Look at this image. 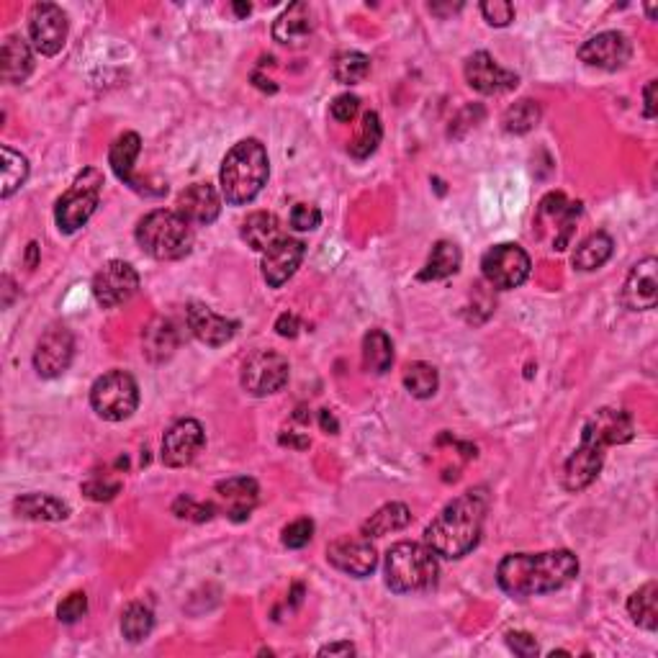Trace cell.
Returning <instances> with one entry per match:
<instances>
[{
  "mask_svg": "<svg viewBox=\"0 0 658 658\" xmlns=\"http://www.w3.org/2000/svg\"><path fill=\"white\" fill-rule=\"evenodd\" d=\"M579 574V558L571 551L512 553L497 569L499 587L512 597H533L563 589Z\"/></svg>",
  "mask_w": 658,
  "mask_h": 658,
  "instance_id": "obj_1",
  "label": "cell"
},
{
  "mask_svg": "<svg viewBox=\"0 0 658 658\" xmlns=\"http://www.w3.org/2000/svg\"><path fill=\"white\" fill-rule=\"evenodd\" d=\"M484 491H466L453 499L425 530V545L435 556L463 558L479 545L486 515Z\"/></svg>",
  "mask_w": 658,
  "mask_h": 658,
  "instance_id": "obj_2",
  "label": "cell"
},
{
  "mask_svg": "<svg viewBox=\"0 0 658 658\" xmlns=\"http://www.w3.org/2000/svg\"><path fill=\"white\" fill-rule=\"evenodd\" d=\"M268 175L270 162L263 144L258 139H242L227 152L219 170L224 201L232 206L250 204L268 183Z\"/></svg>",
  "mask_w": 658,
  "mask_h": 658,
  "instance_id": "obj_3",
  "label": "cell"
},
{
  "mask_svg": "<svg viewBox=\"0 0 658 658\" xmlns=\"http://www.w3.org/2000/svg\"><path fill=\"white\" fill-rule=\"evenodd\" d=\"M386 587L396 594H417V592H430L437 584V566L435 553L427 545L401 543L391 545L386 553Z\"/></svg>",
  "mask_w": 658,
  "mask_h": 658,
  "instance_id": "obj_4",
  "label": "cell"
},
{
  "mask_svg": "<svg viewBox=\"0 0 658 658\" xmlns=\"http://www.w3.org/2000/svg\"><path fill=\"white\" fill-rule=\"evenodd\" d=\"M137 245L155 260L186 258L193 247V224L178 211H150L137 224Z\"/></svg>",
  "mask_w": 658,
  "mask_h": 658,
  "instance_id": "obj_5",
  "label": "cell"
},
{
  "mask_svg": "<svg viewBox=\"0 0 658 658\" xmlns=\"http://www.w3.org/2000/svg\"><path fill=\"white\" fill-rule=\"evenodd\" d=\"M103 191V175L96 168H85L78 178L72 180V186L67 188L65 196H60L57 206H54V222L60 227V232L72 234L85 227L90 216L96 214L98 201H101Z\"/></svg>",
  "mask_w": 658,
  "mask_h": 658,
  "instance_id": "obj_6",
  "label": "cell"
},
{
  "mask_svg": "<svg viewBox=\"0 0 658 658\" xmlns=\"http://www.w3.org/2000/svg\"><path fill=\"white\" fill-rule=\"evenodd\" d=\"M90 407L106 422H124L139 407V386L126 371H108L90 389Z\"/></svg>",
  "mask_w": 658,
  "mask_h": 658,
  "instance_id": "obj_7",
  "label": "cell"
},
{
  "mask_svg": "<svg viewBox=\"0 0 658 658\" xmlns=\"http://www.w3.org/2000/svg\"><path fill=\"white\" fill-rule=\"evenodd\" d=\"M530 255L522 250L520 245H512V242H504V245L491 247L481 258V273H484L486 281L491 283L499 291H509V288H517L527 281L530 276Z\"/></svg>",
  "mask_w": 658,
  "mask_h": 658,
  "instance_id": "obj_8",
  "label": "cell"
},
{
  "mask_svg": "<svg viewBox=\"0 0 658 658\" xmlns=\"http://www.w3.org/2000/svg\"><path fill=\"white\" fill-rule=\"evenodd\" d=\"M288 373H291V365L281 353L260 350V353L250 355L242 365V389L252 396L278 394L288 383Z\"/></svg>",
  "mask_w": 658,
  "mask_h": 658,
  "instance_id": "obj_9",
  "label": "cell"
},
{
  "mask_svg": "<svg viewBox=\"0 0 658 658\" xmlns=\"http://www.w3.org/2000/svg\"><path fill=\"white\" fill-rule=\"evenodd\" d=\"M139 273L124 260H108L93 278V296L103 309L124 306L137 296Z\"/></svg>",
  "mask_w": 658,
  "mask_h": 658,
  "instance_id": "obj_10",
  "label": "cell"
},
{
  "mask_svg": "<svg viewBox=\"0 0 658 658\" xmlns=\"http://www.w3.org/2000/svg\"><path fill=\"white\" fill-rule=\"evenodd\" d=\"M72 355H75V337L65 324H52V327L39 337L34 350V368L42 378H57L70 368Z\"/></svg>",
  "mask_w": 658,
  "mask_h": 658,
  "instance_id": "obj_11",
  "label": "cell"
},
{
  "mask_svg": "<svg viewBox=\"0 0 658 658\" xmlns=\"http://www.w3.org/2000/svg\"><path fill=\"white\" fill-rule=\"evenodd\" d=\"M327 561L340 569L342 574H350L355 579L373 574L378 566V553L373 548L371 538L365 535H342L327 545Z\"/></svg>",
  "mask_w": 658,
  "mask_h": 658,
  "instance_id": "obj_12",
  "label": "cell"
},
{
  "mask_svg": "<svg viewBox=\"0 0 658 658\" xmlns=\"http://www.w3.org/2000/svg\"><path fill=\"white\" fill-rule=\"evenodd\" d=\"M31 44L44 57H54L67 42V16L54 3H36L29 16Z\"/></svg>",
  "mask_w": 658,
  "mask_h": 658,
  "instance_id": "obj_13",
  "label": "cell"
},
{
  "mask_svg": "<svg viewBox=\"0 0 658 658\" xmlns=\"http://www.w3.org/2000/svg\"><path fill=\"white\" fill-rule=\"evenodd\" d=\"M206 445V432L196 419H180L162 437V463L168 468L191 466Z\"/></svg>",
  "mask_w": 658,
  "mask_h": 658,
  "instance_id": "obj_14",
  "label": "cell"
},
{
  "mask_svg": "<svg viewBox=\"0 0 658 658\" xmlns=\"http://www.w3.org/2000/svg\"><path fill=\"white\" fill-rule=\"evenodd\" d=\"M630 54H633V44L620 31H602L579 47V60L599 70H620L628 65Z\"/></svg>",
  "mask_w": 658,
  "mask_h": 658,
  "instance_id": "obj_15",
  "label": "cell"
},
{
  "mask_svg": "<svg viewBox=\"0 0 658 658\" xmlns=\"http://www.w3.org/2000/svg\"><path fill=\"white\" fill-rule=\"evenodd\" d=\"M635 435L633 417L623 409H612L605 407L594 412L587 419V425L581 430L584 440H592V443L602 445V448H612V445H625L630 443Z\"/></svg>",
  "mask_w": 658,
  "mask_h": 658,
  "instance_id": "obj_16",
  "label": "cell"
},
{
  "mask_svg": "<svg viewBox=\"0 0 658 658\" xmlns=\"http://www.w3.org/2000/svg\"><path fill=\"white\" fill-rule=\"evenodd\" d=\"M466 83L484 96H499V93L515 90L520 78L515 72L499 67L489 52H476L466 60Z\"/></svg>",
  "mask_w": 658,
  "mask_h": 658,
  "instance_id": "obj_17",
  "label": "cell"
},
{
  "mask_svg": "<svg viewBox=\"0 0 658 658\" xmlns=\"http://www.w3.org/2000/svg\"><path fill=\"white\" fill-rule=\"evenodd\" d=\"M602 463H605V448L592 440H584L581 437V445L574 450L569 461L563 463L561 473V484L566 491H581L587 486L594 484V479L602 471Z\"/></svg>",
  "mask_w": 658,
  "mask_h": 658,
  "instance_id": "obj_18",
  "label": "cell"
},
{
  "mask_svg": "<svg viewBox=\"0 0 658 658\" xmlns=\"http://www.w3.org/2000/svg\"><path fill=\"white\" fill-rule=\"evenodd\" d=\"M304 242L294 240V237H281L276 245H270L263 252V278L270 288H281L288 278L299 270L301 260H304Z\"/></svg>",
  "mask_w": 658,
  "mask_h": 658,
  "instance_id": "obj_19",
  "label": "cell"
},
{
  "mask_svg": "<svg viewBox=\"0 0 658 658\" xmlns=\"http://www.w3.org/2000/svg\"><path fill=\"white\" fill-rule=\"evenodd\" d=\"M623 304L630 312H648L658 304V260L646 258L625 278L623 286Z\"/></svg>",
  "mask_w": 658,
  "mask_h": 658,
  "instance_id": "obj_20",
  "label": "cell"
},
{
  "mask_svg": "<svg viewBox=\"0 0 658 658\" xmlns=\"http://www.w3.org/2000/svg\"><path fill=\"white\" fill-rule=\"evenodd\" d=\"M186 322L188 327H191L193 337L209 347L227 345V342L234 337V332H237V327H240L237 322L222 317V314H216L214 309H209L206 304H198V301L188 304Z\"/></svg>",
  "mask_w": 658,
  "mask_h": 658,
  "instance_id": "obj_21",
  "label": "cell"
},
{
  "mask_svg": "<svg viewBox=\"0 0 658 658\" xmlns=\"http://www.w3.org/2000/svg\"><path fill=\"white\" fill-rule=\"evenodd\" d=\"M258 481L250 476H232L227 481L216 484V499L222 504V512H227L229 520L242 522L258 507Z\"/></svg>",
  "mask_w": 658,
  "mask_h": 658,
  "instance_id": "obj_22",
  "label": "cell"
},
{
  "mask_svg": "<svg viewBox=\"0 0 658 658\" xmlns=\"http://www.w3.org/2000/svg\"><path fill=\"white\" fill-rule=\"evenodd\" d=\"M175 211H178L186 222L206 227V224L216 222V216L222 211V198H219V193H216L214 186H209V183H193L186 191H180L178 209Z\"/></svg>",
  "mask_w": 658,
  "mask_h": 658,
  "instance_id": "obj_23",
  "label": "cell"
},
{
  "mask_svg": "<svg viewBox=\"0 0 658 658\" xmlns=\"http://www.w3.org/2000/svg\"><path fill=\"white\" fill-rule=\"evenodd\" d=\"M314 31V11L309 3H291L273 24V39L286 47H299Z\"/></svg>",
  "mask_w": 658,
  "mask_h": 658,
  "instance_id": "obj_24",
  "label": "cell"
},
{
  "mask_svg": "<svg viewBox=\"0 0 658 658\" xmlns=\"http://www.w3.org/2000/svg\"><path fill=\"white\" fill-rule=\"evenodd\" d=\"M34 70V54H31L29 42L24 36L11 34L3 42V52H0V72H3V80L11 85L24 83L26 78Z\"/></svg>",
  "mask_w": 658,
  "mask_h": 658,
  "instance_id": "obj_25",
  "label": "cell"
},
{
  "mask_svg": "<svg viewBox=\"0 0 658 658\" xmlns=\"http://www.w3.org/2000/svg\"><path fill=\"white\" fill-rule=\"evenodd\" d=\"M139 152H142V139H139V134L126 132V134H121V137L114 139V144H111V152H108V162H111V168H114L116 178L124 180L126 186H132V188H137V191H142L139 180L134 178V162H137Z\"/></svg>",
  "mask_w": 658,
  "mask_h": 658,
  "instance_id": "obj_26",
  "label": "cell"
},
{
  "mask_svg": "<svg viewBox=\"0 0 658 658\" xmlns=\"http://www.w3.org/2000/svg\"><path fill=\"white\" fill-rule=\"evenodd\" d=\"M144 342V355L152 360V363H162V360H168L170 355L178 350V329L170 319L157 317L147 324L142 335Z\"/></svg>",
  "mask_w": 658,
  "mask_h": 658,
  "instance_id": "obj_27",
  "label": "cell"
},
{
  "mask_svg": "<svg viewBox=\"0 0 658 658\" xmlns=\"http://www.w3.org/2000/svg\"><path fill=\"white\" fill-rule=\"evenodd\" d=\"M13 509L18 517L42 522H60L70 515V507L52 494H24L13 502Z\"/></svg>",
  "mask_w": 658,
  "mask_h": 658,
  "instance_id": "obj_28",
  "label": "cell"
},
{
  "mask_svg": "<svg viewBox=\"0 0 658 658\" xmlns=\"http://www.w3.org/2000/svg\"><path fill=\"white\" fill-rule=\"evenodd\" d=\"M283 237L281 222L276 214L270 211H255L242 222V240L252 247V250L265 252L270 245H276Z\"/></svg>",
  "mask_w": 658,
  "mask_h": 658,
  "instance_id": "obj_29",
  "label": "cell"
},
{
  "mask_svg": "<svg viewBox=\"0 0 658 658\" xmlns=\"http://www.w3.org/2000/svg\"><path fill=\"white\" fill-rule=\"evenodd\" d=\"M409 522H412V512H409L407 504L401 502L383 504L376 515H371V520L363 522L360 535H365V538H383V535L404 530Z\"/></svg>",
  "mask_w": 658,
  "mask_h": 658,
  "instance_id": "obj_30",
  "label": "cell"
},
{
  "mask_svg": "<svg viewBox=\"0 0 658 658\" xmlns=\"http://www.w3.org/2000/svg\"><path fill=\"white\" fill-rule=\"evenodd\" d=\"M461 263H463V255L461 250H458V245H453V242L448 240L435 242L425 268L419 270V281H443V278L458 273V270H461Z\"/></svg>",
  "mask_w": 658,
  "mask_h": 658,
  "instance_id": "obj_31",
  "label": "cell"
},
{
  "mask_svg": "<svg viewBox=\"0 0 658 658\" xmlns=\"http://www.w3.org/2000/svg\"><path fill=\"white\" fill-rule=\"evenodd\" d=\"M612 252H615V242H612L610 234L594 232V234H589L587 240L581 242L579 247H576L571 263H574L576 270H584V273H589V270L602 268V265L612 258Z\"/></svg>",
  "mask_w": 658,
  "mask_h": 658,
  "instance_id": "obj_32",
  "label": "cell"
},
{
  "mask_svg": "<svg viewBox=\"0 0 658 658\" xmlns=\"http://www.w3.org/2000/svg\"><path fill=\"white\" fill-rule=\"evenodd\" d=\"M391 363H394V342L381 329H371L363 340V368L368 373L383 376Z\"/></svg>",
  "mask_w": 658,
  "mask_h": 658,
  "instance_id": "obj_33",
  "label": "cell"
},
{
  "mask_svg": "<svg viewBox=\"0 0 658 658\" xmlns=\"http://www.w3.org/2000/svg\"><path fill=\"white\" fill-rule=\"evenodd\" d=\"M628 612L633 617L635 625H641L643 630H656L658 628V584L648 581L638 592L630 594L628 599Z\"/></svg>",
  "mask_w": 658,
  "mask_h": 658,
  "instance_id": "obj_34",
  "label": "cell"
},
{
  "mask_svg": "<svg viewBox=\"0 0 658 658\" xmlns=\"http://www.w3.org/2000/svg\"><path fill=\"white\" fill-rule=\"evenodd\" d=\"M152 628H155V615H152L150 607L142 605V602H132V605L124 610V615H121V635H124L129 643L144 641V638L152 633Z\"/></svg>",
  "mask_w": 658,
  "mask_h": 658,
  "instance_id": "obj_35",
  "label": "cell"
},
{
  "mask_svg": "<svg viewBox=\"0 0 658 658\" xmlns=\"http://www.w3.org/2000/svg\"><path fill=\"white\" fill-rule=\"evenodd\" d=\"M383 137V126H381V116L376 111H368L360 121V129L355 134V139L350 142V155L355 160H365V157H371L373 152L378 150V144H381Z\"/></svg>",
  "mask_w": 658,
  "mask_h": 658,
  "instance_id": "obj_36",
  "label": "cell"
},
{
  "mask_svg": "<svg viewBox=\"0 0 658 658\" xmlns=\"http://www.w3.org/2000/svg\"><path fill=\"white\" fill-rule=\"evenodd\" d=\"M540 121V106L533 98H522L515 106H509L502 116V126L507 134H527Z\"/></svg>",
  "mask_w": 658,
  "mask_h": 658,
  "instance_id": "obj_37",
  "label": "cell"
},
{
  "mask_svg": "<svg viewBox=\"0 0 658 658\" xmlns=\"http://www.w3.org/2000/svg\"><path fill=\"white\" fill-rule=\"evenodd\" d=\"M437 383H440V378H437L435 365L422 363V360L407 365V371H404V386H407L409 394L417 396V399H430V396H435Z\"/></svg>",
  "mask_w": 658,
  "mask_h": 658,
  "instance_id": "obj_38",
  "label": "cell"
},
{
  "mask_svg": "<svg viewBox=\"0 0 658 658\" xmlns=\"http://www.w3.org/2000/svg\"><path fill=\"white\" fill-rule=\"evenodd\" d=\"M371 75V57L363 52H345L335 60V80L342 85H358Z\"/></svg>",
  "mask_w": 658,
  "mask_h": 658,
  "instance_id": "obj_39",
  "label": "cell"
},
{
  "mask_svg": "<svg viewBox=\"0 0 658 658\" xmlns=\"http://www.w3.org/2000/svg\"><path fill=\"white\" fill-rule=\"evenodd\" d=\"M0 155H3V191L0 193H3V198H8L29 178V160L11 147H3Z\"/></svg>",
  "mask_w": 658,
  "mask_h": 658,
  "instance_id": "obj_40",
  "label": "cell"
},
{
  "mask_svg": "<svg viewBox=\"0 0 658 658\" xmlns=\"http://www.w3.org/2000/svg\"><path fill=\"white\" fill-rule=\"evenodd\" d=\"M216 512L214 504H198L196 499L191 497H178L173 504V515L180 517V520H193V522H206L211 520Z\"/></svg>",
  "mask_w": 658,
  "mask_h": 658,
  "instance_id": "obj_41",
  "label": "cell"
},
{
  "mask_svg": "<svg viewBox=\"0 0 658 658\" xmlns=\"http://www.w3.org/2000/svg\"><path fill=\"white\" fill-rule=\"evenodd\" d=\"M481 13H484L486 24L497 26V29L515 21V6L507 0H486V3H481Z\"/></svg>",
  "mask_w": 658,
  "mask_h": 658,
  "instance_id": "obj_42",
  "label": "cell"
},
{
  "mask_svg": "<svg viewBox=\"0 0 658 658\" xmlns=\"http://www.w3.org/2000/svg\"><path fill=\"white\" fill-rule=\"evenodd\" d=\"M314 538V522L306 520V517H301V520L291 522V525L283 527V545L286 548H304V545H309V540Z\"/></svg>",
  "mask_w": 658,
  "mask_h": 658,
  "instance_id": "obj_43",
  "label": "cell"
},
{
  "mask_svg": "<svg viewBox=\"0 0 658 658\" xmlns=\"http://www.w3.org/2000/svg\"><path fill=\"white\" fill-rule=\"evenodd\" d=\"M88 610V597L85 592H72L70 597L62 599V605L57 607V617H60V623H78L80 617L85 615Z\"/></svg>",
  "mask_w": 658,
  "mask_h": 658,
  "instance_id": "obj_44",
  "label": "cell"
},
{
  "mask_svg": "<svg viewBox=\"0 0 658 658\" xmlns=\"http://www.w3.org/2000/svg\"><path fill=\"white\" fill-rule=\"evenodd\" d=\"M322 224V211L312 204H296L291 211V227L299 232H314Z\"/></svg>",
  "mask_w": 658,
  "mask_h": 658,
  "instance_id": "obj_45",
  "label": "cell"
},
{
  "mask_svg": "<svg viewBox=\"0 0 658 658\" xmlns=\"http://www.w3.org/2000/svg\"><path fill=\"white\" fill-rule=\"evenodd\" d=\"M329 111H332V119L335 121H340V124H350L360 111V98L350 96V93H342V96H337L335 101H332Z\"/></svg>",
  "mask_w": 658,
  "mask_h": 658,
  "instance_id": "obj_46",
  "label": "cell"
},
{
  "mask_svg": "<svg viewBox=\"0 0 658 658\" xmlns=\"http://www.w3.org/2000/svg\"><path fill=\"white\" fill-rule=\"evenodd\" d=\"M507 646L522 658H533L538 656V641H535L530 633H522V630H515V633H507Z\"/></svg>",
  "mask_w": 658,
  "mask_h": 658,
  "instance_id": "obj_47",
  "label": "cell"
},
{
  "mask_svg": "<svg viewBox=\"0 0 658 658\" xmlns=\"http://www.w3.org/2000/svg\"><path fill=\"white\" fill-rule=\"evenodd\" d=\"M121 484L119 481H101L93 479L88 484H83V491L88 494L90 499H96V502H108V499H114L119 494Z\"/></svg>",
  "mask_w": 658,
  "mask_h": 658,
  "instance_id": "obj_48",
  "label": "cell"
},
{
  "mask_svg": "<svg viewBox=\"0 0 658 658\" xmlns=\"http://www.w3.org/2000/svg\"><path fill=\"white\" fill-rule=\"evenodd\" d=\"M299 317H296V314H281V317H278V322H276V329H278V335L281 337H296L299 335Z\"/></svg>",
  "mask_w": 658,
  "mask_h": 658,
  "instance_id": "obj_49",
  "label": "cell"
},
{
  "mask_svg": "<svg viewBox=\"0 0 658 658\" xmlns=\"http://www.w3.org/2000/svg\"><path fill=\"white\" fill-rule=\"evenodd\" d=\"M319 656H355V646L347 641L329 643V646L319 648Z\"/></svg>",
  "mask_w": 658,
  "mask_h": 658,
  "instance_id": "obj_50",
  "label": "cell"
},
{
  "mask_svg": "<svg viewBox=\"0 0 658 658\" xmlns=\"http://www.w3.org/2000/svg\"><path fill=\"white\" fill-rule=\"evenodd\" d=\"M656 88L658 83L656 80H651V83L646 85V90H643V98H646V119H653V116H656Z\"/></svg>",
  "mask_w": 658,
  "mask_h": 658,
  "instance_id": "obj_51",
  "label": "cell"
},
{
  "mask_svg": "<svg viewBox=\"0 0 658 658\" xmlns=\"http://www.w3.org/2000/svg\"><path fill=\"white\" fill-rule=\"evenodd\" d=\"M281 443L283 445H294V448H299V450H304V448H309V440H306V437H301V440H299V437H294V435H283L281 437Z\"/></svg>",
  "mask_w": 658,
  "mask_h": 658,
  "instance_id": "obj_52",
  "label": "cell"
},
{
  "mask_svg": "<svg viewBox=\"0 0 658 658\" xmlns=\"http://www.w3.org/2000/svg\"><path fill=\"white\" fill-rule=\"evenodd\" d=\"M461 3H453V6H440V3H432L430 6V11L432 13H437V16H445V13H455V11H461Z\"/></svg>",
  "mask_w": 658,
  "mask_h": 658,
  "instance_id": "obj_53",
  "label": "cell"
},
{
  "mask_svg": "<svg viewBox=\"0 0 658 658\" xmlns=\"http://www.w3.org/2000/svg\"><path fill=\"white\" fill-rule=\"evenodd\" d=\"M322 430L332 432V435H335V432H337V419L332 417V414H329L327 409H324V412H322Z\"/></svg>",
  "mask_w": 658,
  "mask_h": 658,
  "instance_id": "obj_54",
  "label": "cell"
},
{
  "mask_svg": "<svg viewBox=\"0 0 658 658\" xmlns=\"http://www.w3.org/2000/svg\"><path fill=\"white\" fill-rule=\"evenodd\" d=\"M26 263H29V268H36V263H39V245H36V242H31L29 245V252H26Z\"/></svg>",
  "mask_w": 658,
  "mask_h": 658,
  "instance_id": "obj_55",
  "label": "cell"
},
{
  "mask_svg": "<svg viewBox=\"0 0 658 658\" xmlns=\"http://www.w3.org/2000/svg\"><path fill=\"white\" fill-rule=\"evenodd\" d=\"M234 11H237V16H247V13H250V6H245V3H234Z\"/></svg>",
  "mask_w": 658,
  "mask_h": 658,
  "instance_id": "obj_56",
  "label": "cell"
}]
</instances>
